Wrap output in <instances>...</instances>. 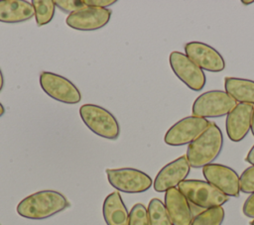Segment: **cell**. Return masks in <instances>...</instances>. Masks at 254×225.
<instances>
[{
	"label": "cell",
	"mask_w": 254,
	"mask_h": 225,
	"mask_svg": "<svg viewBox=\"0 0 254 225\" xmlns=\"http://www.w3.org/2000/svg\"><path fill=\"white\" fill-rule=\"evenodd\" d=\"M69 206L64 194L56 190H41L28 195L17 205V213L27 219L42 220Z\"/></svg>",
	"instance_id": "obj_1"
},
{
	"label": "cell",
	"mask_w": 254,
	"mask_h": 225,
	"mask_svg": "<svg viewBox=\"0 0 254 225\" xmlns=\"http://www.w3.org/2000/svg\"><path fill=\"white\" fill-rule=\"evenodd\" d=\"M222 148V132L215 123H210L208 128L188 146L186 158L190 168L200 169L212 164Z\"/></svg>",
	"instance_id": "obj_2"
},
{
	"label": "cell",
	"mask_w": 254,
	"mask_h": 225,
	"mask_svg": "<svg viewBox=\"0 0 254 225\" xmlns=\"http://www.w3.org/2000/svg\"><path fill=\"white\" fill-rule=\"evenodd\" d=\"M178 188L190 204L198 208L208 209L222 206L229 199L227 195L206 180L186 179L178 185Z\"/></svg>",
	"instance_id": "obj_3"
},
{
	"label": "cell",
	"mask_w": 254,
	"mask_h": 225,
	"mask_svg": "<svg viewBox=\"0 0 254 225\" xmlns=\"http://www.w3.org/2000/svg\"><path fill=\"white\" fill-rule=\"evenodd\" d=\"M79 115L86 127L107 140H116L120 127L115 116L107 109L96 104H83L79 108Z\"/></svg>",
	"instance_id": "obj_4"
},
{
	"label": "cell",
	"mask_w": 254,
	"mask_h": 225,
	"mask_svg": "<svg viewBox=\"0 0 254 225\" xmlns=\"http://www.w3.org/2000/svg\"><path fill=\"white\" fill-rule=\"evenodd\" d=\"M237 102L225 91L209 90L198 95L192 103V116L200 118H218L227 115Z\"/></svg>",
	"instance_id": "obj_5"
},
{
	"label": "cell",
	"mask_w": 254,
	"mask_h": 225,
	"mask_svg": "<svg viewBox=\"0 0 254 225\" xmlns=\"http://www.w3.org/2000/svg\"><path fill=\"white\" fill-rule=\"evenodd\" d=\"M109 183L117 190L126 193H141L147 191L153 184L152 178L142 170L132 168L107 169Z\"/></svg>",
	"instance_id": "obj_6"
},
{
	"label": "cell",
	"mask_w": 254,
	"mask_h": 225,
	"mask_svg": "<svg viewBox=\"0 0 254 225\" xmlns=\"http://www.w3.org/2000/svg\"><path fill=\"white\" fill-rule=\"evenodd\" d=\"M211 122L205 118L188 116L176 122L166 132L164 142L173 147L190 145L202 132H204Z\"/></svg>",
	"instance_id": "obj_7"
},
{
	"label": "cell",
	"mask_w": 254,
	"mask_h": 225,
	"mask_svg": "<svg viewBox=\"0 0 254 225\" xmlns=\"http://www.w3.org/2000/svg\"><path fill=\"white\" fill-rule=\"evenodd\" d=\"M40 85L46 94L59 102L76 104L81 100L78 88L63 75L43 71L40 74Z\"/></svg>",
	"instance_id": "obj_8"
},
{
	"label": "cell",
	"mask_w": 254,
	"mask_h": 225,
	"mask_svg": "<svg viewBox=\"0 0 254 225\" xmlns=\"http://www.w3.org/2000/svg\"><path fill=\"white\" fill-rule=\"evenodd\" d=\"M169 61L174 73L190 89L193 91L203 89L206 82L204 71L184 53L178 51L172 52L169 56Z\"/></svg>",
	"instance_id": "obj_9"
},
{
	"label": "cell",
	"mask_w": 254,
	"mask_h": 225,
	"mask_svg": "<svg viewBox=\"0 0 254 225\" xmlns=\"http://www.w3.org/2000/svg\"><path fill=\"white\" fill-rule=\"evenodd\" d=\"M185 55L202 70L220 72L225 68V60L213 47L202 42H189L185 45Z\"/></svg>",
	"instance_id": "obj_10"
},
{
	"label": "cell",
	"mask_w": 254,
	"mask_h": 225,
	"mask_svg": "<svg viewBox=\"0 0 254 225\" xmlns=\"http://www.w3.org/2000/svg\"><path fill=\"white\" fill-rule=\"evenodd\" d=\"M202 174L207 182L228 197L239 196V176L230 167L221 164H210L202 168Z\"/></svg>",
	"instance_id": "obj_11"
},
{
	"label": "cell",
	"mask_w": 254,
	"mask_h": 225,
	"mask_svg": "<svg viewBox=\"0 0 254 225\" xmlns=\"http://www.w3.org/2000/svg\"><path fill=\"white\" fill-rule=\"evenodd\" d=\"M111 11L107 8L86 6L67 15L65 23L77 31H95L103 28L110 20Z\"/></svg>",
	"instance_id": "obj_12"
},
{
	"label": "cell",
	"mask_w": 254,
	"mask_h": 225,
	"mask_svg": "<svg viewBox=\"0 0 254 225\" xmlns=\"http://www.w3.org/2000/svg\"><path fill=\"white\" fill-rule=\"evenodd\" d=\"M190 170V166L186 158L182 156L163 167L157 173L153 186L157 192H166L170 188L178 186L186 180Z\"/></svg>",
	"instance_id": "obj_13"
},
{
	"label": "cell",
	"mask_w": 254,
	"mask_h": 225,
	"mask_svg": "<svg viewBox=\"0 0 254 225\" xmlns=\"http://www.w3.org/2000/svg\"><path fill=\"white\" fill-rule=\"evenodd\" d=\"M253 109V105L237 103L226 115L225 130L227 137L232 142L242 141L251 130Z\"/></svg>",
	"instance_id": "obj_14"
},
{
	"label": "cell",
	"mask_w": 254,
	"mask_h": 225,
	"mask_svg": "<svg viewBox=\"0 0 254 225\" xmlns=\"http://www.w3.org/2000/svg\"><path fill=\"white\" fill-rule=\"evenodd\" d=\"M173 225H190L193 215L190 202L177 187L165 193L164 202Z\"/></svg>",
	"instance_id": "obj_15"
},
{
	"label": "cell",
	"mask_w": 254,
	"mask_h": 225,
	"mask_svg": "<svg viewBox=\"0 0 254 225\" xmlns=\"http://www.w3.org/2000/svg\"><path fill=\"white\" fill-rule=\"evenodd\" d=\"M35 16L31 2L25 0H0V22L20 23Z\"/></svg>",
	"instance_id": "obj_16"
},
{
	"label": "cell",
	"mask_w": 254,
	"mask_h": 225,
	"mask_svg": "<svg viewBox=\"0 0 254 225\" xmlns=\"http://www.w3.org/2000/svg\"><path fill=\"white\" fill-rule=\"evenodd\" d=\"M102 213L107 225H128L129 212L118 191L111 192L105 197Z\"/></svg>",
	"instance_id": "obj_17"
},
{
	"label": "cell",
	"mask_w": 254,
	"mask_h": 225,
	"mask_svg": "<svg viewBox=\"0 0 254 225\" xmlns=\"http://www.w3.org/2000/svg\"><path fill=\"white\" fill-rule=\"evenodd\" d=\"M224 88L237 103L254 106V80L227 76L224 78Z\"/></svg>",
	"instance_id": "obj_18"
},
{
	"label": "cell",
	"mask_w": 254,
	"mask_h": 225,
	"mask_svg": "<svg viewBox=\"0 0 254 225\" xmlns=\"http://www.w3.org/2000/svg\"><path fill=\"white\" fill-rule=\"evenodd\" d=\"M149 225H173L166 206L159 198H152L148 208Z\"/></svg>",
	"instance_id": "obj_19"
},
{
	"label": "cell",
	"mask_w": 254,
	"mask_h": 225,
	"mask_svg": "<svg viewBox=\"0 0 254 225\" xmlns=\"http://www.w3.org/2000/svg\"><path fill=\"white\" fill-rule=\"evenodd\" d=\"M31 3L34 8L36 23L39 27L52 21L57 7L54 0H33Z\"/></svg>",
	"instance_id": "obj_20"
},
{
	"label": "cell",
	"mask_w": 254,
	"mask_h": 225,
	"mask_svg": "<svg viewBox=\"0 0 254 225\" xmlns=\"http://www.w3.org/2000/svg\"><path fill=\"white\" fill-rule=\"evenodd\" d=\"M224 215L225 212L222 206L204 209L193 216L190 225H221Z\"/></svg>",
	"instance_id": "obj_21"
},
{
	"label": "cell",
	"mask_w": 254,
	"mask_h": 225,
	"mask_svg": "<svg viewBox=\"0 0 254 225\" xmlns=\"http://www.w3.org/2000/svg\"><path fill=\"white\" fill-rule=\"evenodd\" d=\"M128 225H149L148 211L144 204L136 203L129 212Z\"/></svg>",
	"instance_id": "obj_22"
},
{
	"label": "cell",
	"mask_w": 254,
	"mask_h": 225,
	"mask_svg": "<svg viewBox=\"0 0 254 225\" xmlns=\"http://www.w3.org/2000/svg\"><path fill=\"white\" fill-rule=\"evenodd\" d=\"M240 191L243 193H254V166L247 168L239 176Z\"/></svg>",
	"instance_id": "obj_23"
},
{
	"label": "cell",
	"mask_w": 254,
	"mask_h": 225,
	"mask_svg": "<svg viewBox=\"0 0 254 225\" xmlns=\"http://www.w3.org/2000/svg\"><path fill=\"white\" fill-rule=\"evenodd\" d=\"M55 4L62 11L68 14L86 7V4L83 0H56Z\"/></svg>",
	"instance_id": "obj_24"
},
{
	"label": "cell",
	"mask_w": 254,
	"mask_h": 225,
	"mask_svg": "<svg viewBox=\"0 0 254 225\" xmlns=\"http://www.w3.org/2000/svg\"><path fill=\"white\" fill-rule=\"evenodd\" d=\"M243 214L249 218L254 219V193L250 194L245 200L242 207Z\"/></svg>",
	"instance_id": "obj_25"
},
{
	"label": "cell",
	"mask_w": 254,
	"mask_h": 225,
	"mask_svg": "<svg viewBox=\"0 0 254 225\" xmlns=\"http://www.w3.org/2000/svg\"><path fill=\"white\" fill-rule=\"evenodd\" d=\"M86 6L97 7V8H107L116 3V0H83Z\"/></svg>",
	"instance_id": "obj_26"
},
{
	"label": "cell",
	"mask_w": 254,
	"mask_h": 225,
	"mask_svg": "<svg viewBox=\"0 0 254 225\" xmlns=\"http://www.w3.org/2000/svg\"><path fill=\"white\" fill-rule=\"evenodd\" d=\"M245 161L247 163H249L251 166H254V145L252 146V148L248 152V154H247V156L245 158Z\"/></svg>",
	"instance_id": "obj_27"
},
{
	"label": "cell",
	"mask_w": 254,
	"mask_h": 225,
	"mask_svg": "<svg viewBox=\"0 0 254 225\" xmlns=\"http://www.w3.org/2000/svg\"><path fill=\"white\" fill-rule=\"evenodd\" d=\"M3 86H4V76H3L2 70L0 68V92H1V90L3 88Z\"/></svg>",
	"instance_id": "obj_28"
},
{
	"label": "cell",
	"mask_w": 254,
	"mask_h": 225,
	"mask_svg": "<svg viewBox=\"0 0 254 225\" xmlns=\"http://www.w3.org/2000/svg\"><path fill=\"white\" fill-rule=\"evenodd\" d=\"M251 132L254 137V109H253V114H252V122H251Z\"/></svg>",
	"instance_id": "obj_29"
},
{
	"label": "cell",
	"mask_w": 254,
	"mask_h": 225,
	"mask_svg": "<svg viewBox=\"0 0 254 225\" xmlns=\"http://www.w3.org/2000/svg\"><path fill=\"white\" fill-rule=\"evenodd\" d=\"M241 3L244 4V5H250V4H253L254 1H253V0H250V1H248V0H246V1H245V0H242Z\"/></svg>",
	"instance_id": "obj_30"
},
{
	"label": "cell",
	"mask_w": 254,
	"mask_h": 225,
	"mask_svg": "<svg viewBox=\"0 0 254 225\" xmlns=\"http://www.w3.org/2000/svg\"><path fill=\"white\" fill-rule=\"evenodd\" d=\"M4 113H5V108H4V106L0 103V117H1Z\"/></svg>",
	"instance_id": "obj_31"
},
{
	"label": "cell",
	"mask_w": 254,
	"mask_h": 225,
	"mask_svg": "<svg viewBox=\"0 0 254 225\" xmlns=\"http://www.w3.org/2000/svg\"><path fill=\"white\" fill-rule=\"evenodd\" d=\"M250 225H254V219H253V220L250 222Z\"/></svg>",
	"instance_id": "obj_32"
}]
</instances>
